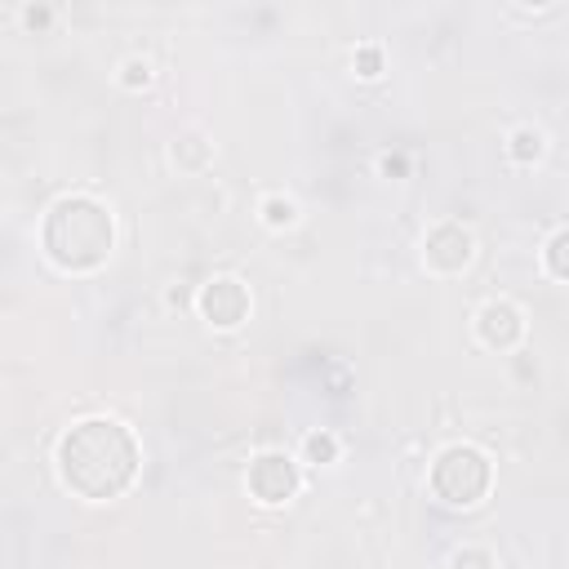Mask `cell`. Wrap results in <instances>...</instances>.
Here are the masks:
<instances>
[{"mask_svg":"<svg viewBox=\"0 0 569 569\" xmlns=\"http://www.w3.org/2000/svg\"><path fill=\"white\" fill-rule=\"evenodd\" d=\"M58 462V480L84 498V502H111L120 498L142 462V449L133 440V431L116 418H80L58 436L53 449Z\"/></svg>","mask_w":569,"mask_h":569,"instance_id":"obj_1","label":"cell"},{"mask_svg":"<svg viewBox=\"0 0 569 569\" xmlns=\"http://www.w3.org/2000/svg\"><path fill=\"white\" fill-rule=\"evenodd\" d=\"M40 249L58 271H98L116 249V218L93 196H58L40 222Z\"/></svg>","mask_w":569,"mask_h":569,"instance_id":"obj_2","label":"cell"},{"mask_svg":"<svg viewBox=\"0 0 569 569\" xmlns=\"http://www.w3.org/2000/svg\"><path fill=\"white\" fill-rule=\"evenodd\" d=\"M493 485V462L476 445H445L431 462V493L449 507H476Z\"/></svg>","mask_w":569,"mask_h":569,"instance_id":"obj_3","label":"cell"},{"mask_svg":"<svg viewBox=\"0 0 569 569\" xmlns=\"http://www.w3.org/2000/svg\"><path fill=\"white\" fill-rule=\"evenodd\" d=\"M244 485H249V493H253L262 507H280V502H289V498L298 493L302 471H298V462H293L284 449H262V453L249 462Z\"/></svg>","mask_w":569,"mask_h":569,"instance_id":"obj_4","label":"cell"},{"mask_svg":"<svg viewBox=\"0 0 569 569\" xmlns=\"http://www.w3.org/2000/svg\"><path fill=\"white\" fill-rule=\"evenodd\" d=\"M471 258H476V236L462 222H436L422 236V262L436 276H458L471 267Z\"/></svg>","mask_w":569,"mask_h":569,"instance_id":"obj_5","label":"cell"},{"mask_svg":"<svg viewBox=\"0 0 569 569\" xmlns=\"http://www.w3.org/2000/svg\"><path fill=\"white\" fill-rule=\"evenodd\" d=\"M196 311H200L213 329H236V325H244V316H249V289H244L236 276H213V280L200 284Z\"/></svg>","mask_w":569,"mask_h":569,"instance_id":"obj_6","label":"cell"},{"mask_svg":"<svg viewBox=\"0 0 569 569\" xmlns=\"http://www.w3.org/2000/svg\"><path fill=\"white\" fill-rule=\"evenodd\" d=\"M476 338L489 347V351H511L520 338H525V316L516 302L507 298H493L476 311Z\"/></svg>","mask_w":569,"mask_h":569,"instance_id":"obj_7","label":"cell"},{"mask_svg":"<svg viewBox=\"0 0 569 569\" xmlns=\"http://www.w3.org/2000/svg\"><path fill=\"white\" fill-rule=\"evenodd\" d=\"M169 156H173V164L178 169H187V173H200L209 160H213V142L204 138V133H178L173 138V147H169Z\"/></svg>","mask_w":569,"mask_h":569,"instance_id":"obj_8","label":"cell"},{"mask_svg":"<svg viewBox=\"0 0 569 569\" xmlns=\"http://www.w3.org/2000/svg\"><path fill=\"white\" fill-rule=\"evenodd\" d=\"M507 156H511L516 164H533V160L542 156V133H538V129H529V124H525V129H516V133L507 138Z\"/></svg>","mask_w":569,"mask_h":569,"instance_id":"obj_9","label":"cell"},{"mask_svg":"<svg viewBox=\"0 0 569 569\" xmlns=\"http://www.w3.org/2000/svg\"><path fill=\"white\" fill-rule=\"evenodd\" d=\"M258 213H262V222H267L271 231H284V227L298 222V204H293L289 196H267V200L258 204Z\"/></svg>","mask_w":569,"mask_h":569,"instance_id":"obj_10","label":"cell"},{"mask_svg":"<svg viewBox=\"0 0 569 569\" xmlns=\"http://www.w3.org/2000/svg\"><path fill=\"white\" fill-rule=\"evenodd\" d=\"M302 458L316 462V467L338 462V436H333V431H311V436L302 440Z\"/></svg>","mask_w":569,"mask_h":569,"instance_id":"obj_11","label":"cell"},{"mask_svg":"<svg viewBox=\"0 0 569 569\" xmlns=\"http://www.w3.org/2000/svg\"><path fill=\"white\" fill-rule=\"evenodd\" d=\"M565 249H569V231L560 227V231H551V240H547V271H551V280H569V262H565Z\"/></svg>","mask_w":569,"mask_h":569,"instance_id":"obj_12","label":"cell"},{"mask_svg":"<svg viewBox=\"0 0 569 569\" xmlns=\"http://www.w3.org/2000/svg\"><path fill=\"white\" fill-rule=\"evenodd\" d=\"M449 569H498V560L489 547H458L449 556Z\"/></svg>","mask_w":569,"mask_h":569,"instance_id":"obj_13","label":"cell"},{"mask_svg":"<svg viewBox=\"0 0 569 569\" xmlns=\"http://www.w3.org/2000/svg\"><path fill=\"white\" fill-rule=\"evenodd\" d=\"M120 84L124 89H147L151 84V62L147 58H124L120 62Z\"/></svg>","mask_w":569,"mask_h":569,"instance_id":"obj_14","label":"cell"},{"mask_svg":"<svg viewBox=\"0 0 569 569\" xmlns=\"http://www.w3.org/2000/svg\"><path fill=\"white\" fill-rule=\"evenodd\" d=\"M356 71H360L365 80H373V76L382 71V49H378V44H360V49H356Z\"/></svg>","mask_w":569,"mask_h":569,"instance_id":"obj_15","label":"cell"},{"mask_svg":"<svg viewBox=\"0 0 569 569\" xmlns=\"http://www.w3.org/2000/svg\"><path fill=\"white\" fill-rule=\"evenodd\" d=\"M22 22H27L31 31H40V27L53 22V9H49V4H27V9H22Z\"/></svg>","mask_w":569,"mask_h":569,"instance_id":"obj_16","label":"cell"},{"mask_svg":"<svg viewBox=\"0 0 569 569\" xmlns=\"http://www.w3.org/2000/svg\"><path fill=\"white\" fill-rule=\"evenodd\" d=\"M378 169H382L387 178H400V173H405V156H382Z\"/></svg>","mask_w":569,"mask_h":569,"instance_id":"obj_17","label":"cell"}]
</instances>
